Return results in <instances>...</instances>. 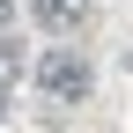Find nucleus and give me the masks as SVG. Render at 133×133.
Instances as JSON below:
<instances>
[{
  "label": "nucleus",
  "instance_id": "obj_2",
  "mask_svg": "<svg viewBox=\"0 0 133 133\" xmlns=\"http://www.w3.org/2000/svg\"><path fill=\"white\" fill-rule=\"evenodd\" d=\"M30 15H37L44 30H81L89 22V0H30Z\"/></svg>",
  "mask_w": 133,
  "mask_h": 133
},
{
  "label": "nucleus",
  "instance_id": "obj_1",
  "mask_svg": "<svg viewBox=\"0 0 133 133\" xmlns=\"http://www.w3.org/2000/svg\"><path fill=\"white\" fill-rule=\"evenodd\" d=\"M89 59H81V52H44L37 59V89L44 96H59V104H81V96H89Z\"/></svg>",
  "mask_w": 133,
  "mask_h": 133
},
{
  "label": "nucleus",
  "instance_id": "obj_4",
  "mask_svg": "<svg viewBox=\"0 0 133 133\" xmlns=\"http://www.w3.org/2000/svg\"><path fill=\"white\" fill-rule=\"evenodd\" d=\"M8 22H15V0H0V30H8Z\"/></svg>",
  "mask_w": 133,
  "mask_h": 133
},
{
  "label": "nucleus",
  "instance_id": "obj_5",
  "mask_svg": "<svg viewBox=\"0 0 133 133\" xmlns=\"http://www.w3.org/2000/svg\"><path fill=\"white\" fill-rule=\"evenodd\" d=\"M0 111H8V104H0Z\"/></svg>",
  "mask_w": 133,
  "mask_h": 133
},
{
  "label": "nucleus",
  "instance_id": "obj_3",
  "mask_svg": "<svg viewBox=\"0 0 133 133\" xmlns=\"http://www.w3.org/2000/svg\"><path fill=\"white\" fill-rule=\"evenodd\" d=\"M15 66H22V44H15L8 30H0V89H8V81H15Z\"/></svg>",
  "mask_w": 133,
  "mask_h": 133
}]
</instances>
